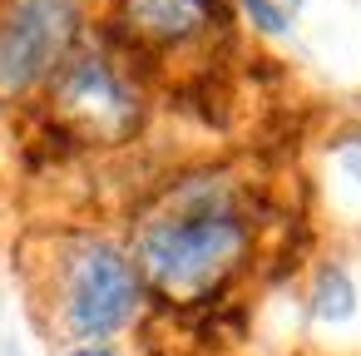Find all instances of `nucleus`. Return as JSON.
<instances>
[{
  "instance_id": "423d86ee",
  "label": "nucleus",
  "mask_w": 361,
  "mask_h": 356,
  "mask_svg": "<svg viewBox=\"0 0 361 356\" xmlns=\"http://www.w3.org/2000/svg\"><path fill=\"white\" fill-rule=\"evenodd\" d=\"M351 307H356V292H351L346 272H341V267H326V272L317 277L312 312H317L322 321H341V317H351Z\"/></svg>"
},
{
  "instance_id": "39448f33",
  "label": "nucleus",
  "mask_w": 361,
  "mask_h": 356,
  "mask_svg": "<svg viewBox=\"0 0 361 356\" xmlns=\"http://www.w3.org/2000/svg\"><path fill=\"white\" fill-rule=\"evenodd\" d=\"M114 35L139 55H173L228 25L223 0H114Z\"/></svg>"
},
{
  "instance_id": "f03ea898",
  "label": "nucleus",
  "mask_w": 361,
  "mask_h": 356,
  "mask_svg": "<svg viewBox=\"0 0 361 356\" xmlns=\"http://www.w3.org/2000/svg\"><path fill=\"white\" fill-rule=\"evenodd\" d=\"M144 302L134 257L104 238H80L60 262V321L80 346H99L124 331Z\"/></svg>"
},
{
  "instance_id": "1a4fd4ad",
  "label": "nucleus",
  "mask_w": 361,
  "mask_h": 356,
  "mask_svg": "<svg viewBox=\"0 0 361 356\" xmlns=\"http://www.w3.org/2000/svg\"><path fill=\"white\" fill-rule=\"evenodd\" d=\"M297 6H302V0H287V16H292V11H297Z\"/></svg>"
},
{
  "instance_id": "0eeeda50",
  "label": "nucleus",
  "mask_w": 361,
  "mask_h": 356,
  "mask_svg": "<svg viewBox=\"0 0 361 356\" xmlns=\"http://www.w3.org/2000/svg\"><path fill=\"white\" fill-rule=\"evenodd\" d=\"M247 20L262 30V35H282L287 30V6H277V0H243Z\"/></svg>"
},
{
  "instance_id": "20e7f679",
  "label": "nucleus",
  "mask_w": 361,
  "mask_h": 356,
  "mask_svg": "<svg viewBox=\"0 0 361 356\" xmlns=\"http://www.w3.org/2000/svg\"><path fill=\"white\" fill-rule=\"evenodd\" d=\"M50 109L75 139L90 144H119L144 124L139 90L99 50H75L65 60V70L50 80Z\"/></svg>"
},
{
  "instance_id": "6e6552de",
  "label": "nucleus",
  "mask_w": 361,
  "mask_h": 356,
  "mask_svg": "<svg viewBox=\"0 0 361 356\" xmlns=\"http://www.w3.org/2000/svg\"><path fill=\"white\" fill-rule=\"evenodd\" d=\"M70 356H114V351H109V346H75Z\"/></svg>"
},
{
  "instance_id": "7ed1b4c3",
  "label": "nucleus",
  "mask_w": 361,
  "mask_h": 356,
  "mask_svg": "<svg viewBox=\"0 0 361 356\" xmlns=\"http://www.w3.org/2000/svg\"><path fill=\"white\" fill-rule=\"evenodd\" d=\"M80 45L75 0H0V104L50 85Z\"/></svg>"
},
{
  "instance_id": "f257e3e1",
  "label": "nucleus",
  "mask_w": 361,
  "mask_h": 356,
  "mask_svg": "<svg viewBox=\"0 0 361 356\" xmlns=\"http://www.w3.org/2000/svg\"><path fill=\"white\" fill-rule=\"evenodd\" d=\"M252 228L223 183H188L178 188L134 243V267L144 292L173 307H203L228 292V282L247 267Z\"/></svg>"
}]
</instances>
